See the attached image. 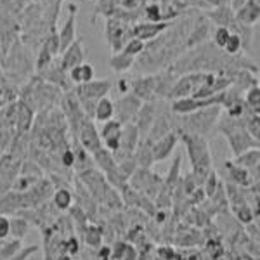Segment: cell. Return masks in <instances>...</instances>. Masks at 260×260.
I'll return each mask as SVG.
<instances>
[{"mask_svg":"<svg viewBox=\"0 0 260 260\" xmlns=\"http://www.w3.org/2000/svg\"><path fill=\"white\" fill-rule=\"evenodd\" d=\"M64 248H66V253H68V255H75V253H78V250H80V245H78V240H77V238H70L68 241H64Z\"/></svg>","mask_w":260,"mask_h":260,"instance_id":"obj_36","label":"cell"},{"mask_svg":"<svg viewBox=\"0 0 260 260\" xmlns=\"http://www.w3.org/2000/svg\"><path fill=\"white\" fill-rule=\"evenodd\" d=\"M121 128L123 125L116 120H110V121H104L103 128L99 132L101 142L104 144V148L111 153H116L120 149V137H121Z\"/></svg>","mask_w":260,"mask_h":260,"instance_id":"obj_7","label":"cell"},{"mask_svg":"<svg viewBox=\"0 0 260 260\" xmlns=\"http://www.w3.org/2000/svg\"><path fill=\"white\" fill-rule=\"evenodd\" d=\"M9 236V217L0 215V241Z\"/></svg>","mask_w":260,"mask_h":260,"instance_id":"obj_35","label":"cell"},{"mask_svg":"<svg viewBox=\"0 0 260 260\" xmlns=\"http://www.w3.org/2000/svg\"><path fill=\"white\" fill-rule=\"evenodd\" d=\"M142 106V101L139 98H136L134 94H128L125 98H121L118 103L115 104V115H116V121H120L121 125L130 123L134 121V118L137 116Z\"/></svg>","mask_w":260,"mask_h":260,"instance_id":"obj_5","label":"cell"},{"mask_svg":"<svg viewBox=\"0 0 260 260\" xmlns=\"http://www.w3.org/2000/svg\"><path fill=\"white\" fill-rule=\"evenodd\" d=\"M219 186H220V184H219V180H217V175H215V172H210V175H208V177H207V180H205V184H203V187H205V194H207V196H210V198H212V196L213 194H215V192H217V189H219Z\"/></svg>","mask_w":260,"mask_h":260,"instance_id":"obj_31","label":"cell"},{"mask_svg":"<svg viewBox=\"0 0 260 260\" xmlns=\"http://www.w3.org/2000/svg\"><path fill=\"white\" fill-rule=\"evenodd\" d=\"M78 139L82 142V148L90 154H94L95 151H99L103 148V142H101L98 128H95L92 118H87V116L82 120L80 128H78Z\"/></svg>","mask_w":260,"mask_h":260,"instance_id":"obj_4","label":"cell"},{"mask_svg":"<svg viewBox=\"0 0 260 260\" xmlns=\"http://www.w3.org/2000/svg\"><path fill=\"white\" fill-rule=\"evenodd\" d=\"M21 251V241L19 240H12L11 243H7L4 248H0V260H9L14 255H18Z\"/></svg>","mask_w":260,"mask_h":260,"instance_id":"obj_29","label":"cell"},{"mask_svg":"<svg viewBox=\"0 0 260 260\" xmlns=\"http://www.w3.org/2000/svg\"><path fill=\"white\" fill-rule=\"evenodd\" d=\"M70 78L77 85H83V83L94 80V68H92V64H89V62H82V64L70 70Z\"/></svg>","mask_w":260,"mask_h":260,"instance_id":"obj_15","label":"cell"},{"mask_svg":"<svg viewBox=\"0 0 260 260\" xmlns=\"http://www.w3.org/2000/svg\"><path fill=\"white\" fill-rule=\"evenodd\" d=\"M54 260H71V257H70L68 253H61V255H57V257L54 258Z\"/></svg>","mask_w":260,"mask_h":260,"instance_id":"obj_39","label":"cell"},{"mask_svg":"<svg viewBox=\"0 0 260 260\" xmlns=\"http://www.w3.org/2000/svg\"><path fill=\"white\" fill-rule=\"evenodd\" d=\"M240 49H241V37L238 35V33H231L228 42H225V45H224V50L228 54H236V52H240Z\"/></svg>","mask_w":260,"mask_h":260,"instance_id":"obj_32","label":"cell"},{"mask_svg":"<svg viewBox=\"0 0 260 260\" xmlns=\"http://www.w3.org/2000/svg\"><path fill=\"white\" fill-rule=\"evenodd\" d=\"M219 115H220V106L203 108V110H198L191 113V115H184V116H189L186 134H196V136L205 137V134L210 132L212 125L219 120Z\"/></svg>","mask_w":260,"mask_h":260,"instance_id":"obj_3","label":"cell"},{"mask_svg":"<svg viewBox=\"0 0 260 260\" xmlns=\"http://www.w3.org/2000/svg\"><path fill=\"white\" fill-rule=\"evenodd\" d=\"M132 62H134V57L132 56H127L125 52L115 54V56H113L111 59H110L111 68L115 70V71H125V70H128L130 66H132Z\"/></svg>","mask_w":260,"mask_h":260,"instance_id":"obj_24","label":"cell"},{"mask_svg":"<svg viewBox=\"0 0 260 260\" xmlns=\"http://www.w3.org/2000/svg\"><path fill=\"white\" fill-rule=\"evenodd\" d=\"M236 215H238V220L243 222V224H251L253 222V213H251V210L248 207H240V210L236 212Z\"/></svg>","mask_w":260,"mask_h":260,"instance_id":"obj_34","label":"cell"},{"mask_svg":"<svg viewBox=\"0 0 260 260\" xmlns=\"http://www.w3.org/2000/svg\"><path fill=\"white\" fill-rule=\"evenodd\" d=\"M83 238H85V243L89 246H99L101 241H103V231H101L98 225L89 224V225H85Z\"/></svg>","mask_w":260,"mask_h":260,"instance_id":"obj_23","label":"cell"},{"mask_svg":"<svg viewBox=\"0 0 260 260\" xmlns=\"http://www.w3.org/2000/svg\"><path fill=\"white\" fill-rule=\"evenodd\" d=\"M240 121L241 118L236 120V118H229L228 116V118L224 121H220V125H219L220 132H224L225 137H228L234 156H240L241 153H245V151H248V149L258 148V141H255L253 137L246 132L245 123H240Z\"/></svg>","mask_w":260,"mask_h":260,"instance_id":"obj_2","label":"cell"},{"mask_svg":"<svg viewBox=\"0 0 260 260\" xmlns=\"http://www.w3.org/2000/svg\"><path fill=\"white\" fill-rule=\"evenodd\" d=\"M92 156H94V161L99 165V169L103 170L106 175L116 170V161H115V158H113L111 151L101 148L99 151H95V153L92 154Z\"/></svg>","mask_w":260,"mask_h":260,"instance_id":"obj_16","label":"cell"},{"mask_svg":"<svg viewBox=\"0 0 260 260\" xmlns=\"http://www.w3.org/2000/svg\"><path fill=\"white\" fill-rule=\"evenodd\" d=\"M179 170H180V156H177L174 160V163H172V167L169 170V177H167V180L163 182V187L169 189L170 192L175 187V184L179 182Z\"/></svg>","mask_w":260,"mask_h":260,"instance_id":"obj_26","label":"cell"},{"mask_svg":"<svg viewBox=\"0 0 260 260\" xmlns=\"http://www.w3.org/2000/svg\"><path fill=\"white\" fill-rule=\"evenodd\" d=\"M57 40H59V50H66L75 42V7H73V12L70 14L68 21H66L64 28L61 30L59 39Z\"/></svg>","mask_w":260,"mask_h":260,"instance_id":"obj_17","label":"cell"},{"mask_svg":"<svg viewBox=\"0 0 260 260\" xmlns=\"http://www.w3.org/2000/svg\"><path fill=\"white\" fill-rule=\"evenodd\" d=\"M121 258H123V260H136V250H134L130 245H127V246H125L123 255H121Z\"/></svg>","mask_w":260,"mask_h":260,"instance_id":"obj_37","label":"cell"},{"mask_svg":"<svg viewBox=\"0 0 260 260\" xmlns=\"http://www.w3.org/2000/svg\"><path fill=\"white\" fill-rule=\"evenodd\" d=\"M111 89V82L108 80H90L83 85L77 87V94L80 101H99L101 98H106V94Z\"/></svg>","mask_w":260,"mask_h":260,"instance_id":"obj_6","label":"cell"},{"mask_svg":"<svg viewBox=\"0 0 260 260\" xmlns=\"http://www.w3.org/2000/svg\"><path fill=\"white\" fill-rule=\"evenodd\" d=\"M71 200H73V196H71V192L68 189H57L54 192V205L59 210H68L71 207Z\"/></svg>","mask_w":260,"mask_h":260,"instance_id":"obj_27","label":"cell"},{"mask_svg":"<svg viewBox=\"0 0 260 260\" xmlns=\"http://www.w3.org/2000/svg\"><path fill=\"white\" fill-rule=\"evenodd\" d=\"M28 228H30V224H28L26 219H21V217L9 219V234L14 240H23L28 233Z\"/></svg>","mask_w":260,"mask_h":260,"instance_id":"obj_22","label":"cell"},{"mask_svg":"<svg viewBox=\"0 0 260 260\" xmlns=\"http://www.w3.org/2000/svg\"><path fill=\"white\" fill-rule=\"evenodd\" d=\"M233 163L246 170H251V169H255V167H258V163H260L258 148H253V149H248V151H245V153H241L240 156H236V160Z\"/></svg>","mask_w":260,"mask_h":260,"instance_id":"obj_18","label":"cell"},{"mask_svg":"<svg viewBox=\"0 0 260 260\" xmlns=\"http://www.w3.org/2000/svg\"><path fill=\"white\" fill-rule=\"evenodd\" d=\"M258 0H246L238 9V21L243 24H255L258 21Z\"/></svg>","mask_w":260,"mask_h":260,"instance_id":"obj_13","label":"cell"},{"mask_svg":"<svg viewBox=\"0 0 260 260\" xmlns=\"http://www.w3.org/2000/svg\"><path fill=\"white\" fill-rule=\"evenodd\" d=\"M182 142L187 148V154L192 163V179L196 186H203L212 172V154L208 149V142L203 136L196 134H182Z\"/></svg>","mask_w":260,"mask_h":260,"instance_id":"obj_1","label":"cell"},{"mask_svg":"<svg viewBox=\"0 0 260 260\" xmlns=\"http://www.w3.org/2000/svg\"><path fill=\"white\" fill-rule=\"evenodd\" d=\"M31 123H33L31 108L21 99L19 103L16 104V128H18L19 134H24L31 128Z\"/></svg>","mask_w":260,"mask_h":260,"instance_id":"obj_11","label":"cell"},{"mask_svg":"<svg viewBox=\"0 0 260 260\" xmlns=\"http://www.w3.org/2000/svg\"><path fill=\"white\" fill-rule=\"evenodd\" d=\"M225 167H228V170H229V177L233 179V182H236L238 186H250V184L253 182L250 172L246 169H241V167L234 165L233 161H228Z\"/></svg>","mask_w":260,"mask_h":260,"instance_id":"obj_19","label":"cell"},{"mask_svg":"<svg viewBox=\"0 0 260 260\" xmlns=\"http://www.w3.org/2000/svg\"><path fill=\"white\" fill-rule=\"evenodd\" d=\"M2 95H4V89L0 87V101H2Z\"/></svg>","mask_w":260,"mask_h":260,"instance_id":"obj_40","label":"cell"},{"mask_svg":"<svg viewBox=\"0 0 260 260\" xmlns=\"http://www.w3.org/2000/svg\"><path fill=\"white\" fill-rule=\"evenodd\" d=\"M167 28V23H160V24H141V26L134 28V35H136V39L139 40H148V39H153L156 33H160L161 30H165Z\"/></svg>","mask_w":260,"mask_h":260,"instance_id":"obj_21","label":"cell"},{"mask_svg":"<svg viewBox=\"0 0 260 260\" xmlns=\"http://www.w3.org/2000/svg\"><path fill=\"white\" fill-rule=\"evenodd\" d=\"M142 49H144V42L139 40V39H132V40H128L127 44H125L123 52L127 54V56L136 57L137 54L142 52Z\"/></svg>","mask_w":260,"mask_h":260,"instance_id":"obj_30","label":"cell"},{"mask_svg":"<svg viewBox=\"0 0 260 260\" xmlns=\"http://www.w3.org/2000/svg\"><path fill=\"white\" fill-rule=\"evenodd\" d=\"M246 2V0H233V7H234V9H240V7L243 6V4H245Z\"/></svg>","mask_w":260,"mask_h":260,"instance_id":"obj_38","label":"cell"},{"mask_svg":"<svg viewBox=\"0 0 260 260\" xmlns=\"http://www.w3.org/2000/svg\"><path fill=\"white\" fill-rule=\"evenodd\" d=\"M179 142V134L177 132H169L167 136H163L161 139L151 144V154H153L154 161H163L172 154V151L175 149Z\"/></svg>","mask_w":260,"mask_h":260,"instance_id":"obj_8","label":"cell"},{"mask_svg":"<svg viewBox=\"0 0 260 260\" xmlns=\"http://www.w3.org/2000/svg\"><path fill=\"white\" fill-rule=\"evenodd\" d=\"M132 94L141 101H149L151 95L158 94V80L156 78H141V80H136L134 82Z\"/></svg>","mask_w":260,"mask_h":260,"instance_id":"obj_12","label":"cell"},{"mask_svg":"<svg viewBox=\"0 0 260 260\" xmlns=\"http://www.w3.org/2000/svg\"><path fill=\"white\" fill-rule=\"evenodd\" d=\"M245 128H246V132H248L255 141H258V137H260L258 113H251V115L248 116V120L245 121Z\"/></svg>","mask_w":260,"mask_h":260,"instance_id":"obj_28","label":"cell"},{"mask_svg":"<svg viewBox=\"0 0 260 260\" xmlns=\"http://www.w3.org/2000/svg\"><path fill=\"white\" fill-rule=\"evenodd\" d=\"M134 158H136V163L139 169L149 170V167L154 163L153 154H151V146L146 144V142H141V144L137 146V153L134 154Z\"/></svg>","mask_w":260,"mask_h":260,"instance_id":"obj_20","label":"cell"},{"mask_svg":"<svg viewBox=\"0 0 260 260\" xmlns=\"http://www.w3.org/2000/svg\"><path fill=\"white\" fill-rule=\"evenodd\" d=\"M83 57H85V54H83V49H82V40H75L73 44L64 50L61 68L64 71H70L71 68H75V66L82 64Z\"/></svg>","mask_w":260,"mask_h":260,"instance_id":"obj_10","label":"cell"},{"mask_svg":"<svg viewBox=\"0 0 260 260\" xmlns=\"http://www.w3.org/2000/svg\"><path fill=\"white\" fill-rule=\"evenodd\" d=\"M113 116H115V103L110 98H101L94 108V120L104 123L113 120Z\"/></svg>","mask_w":260,"mask_h":260,"instance_id":"obj_14","label":"cell"},{"mask_svg":"<svg viewBox=\"0 0 260 260\" xmlns=\"http://www.w3.org/2000/svg\"><path fill=\"white\" fill-rule=\"evenodd\" d=\"M246 106L250 108L251 113H258V108H260V89H258V83H253V85L246 89Z\"/></svg>","mask_w":260,"mask_h":260,"instance_id":"obj_25","label":"cell"},{"mask_svg":"<svg viewBox=\"0 0 260 260\" xmlns=\"http://www.w3.org/2000/svg\"><path fill=\"white\" fill-rule=\"evenodd\" d=\"M154 118H156V108L149 103L142 104L139 113H137V121H139V123H136L137 132H139V137H141V142L146 139V136H148Z\"/></svg>","mask_w":260,"mask_h":260,"instance_id":"obj_9","label":"cell"},{"mask_svg":"<svg viewBox=\"0 0 260 260\" xmlns=\"http://www.w3.org/2000/svg\"><path fill=\"white\" fill-rule=\"evenodd\" d=\"M229 35H231V31H229L228 26H219L215 30V33H213V44H215L217 47L224 49V45H225V42H228Z\"/></svg>","mask_w":260,"mask_h":260,"instance_id":"obj_33","label":"cell"}]
</instances>
